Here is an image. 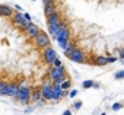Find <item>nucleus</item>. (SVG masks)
<instances>
[{"label":"nucleus","instance_id":"nucleus-1","mask_svg":"<svg viewBox=\"0 0 124 115\" xmlns=\"http://www.w3.org/2000/svg\"><path fill=\"white\" fill-rule=\"evenodd\" d=\"M50 77L53 82H57V83H61L64 82L67 77H66V69L63 66L60 67H53V70L50 72Z\"/></svg>","mask_w":124,"mask_h":115},{"label":"nucleus","instance_id":"nucleus-22","mask_svg":"<svg viewBox=\"0 0 124 115\" xmlns=\"http://www.w3.org/2000/svg\"><path fill=\"white\" fill-rule=\"evenodd\" d=\"M121 108H123V103H120V102H115V103H112V106H111L112 111H120Z\"/></svg>","mask_w":124,"mask_h":115},{"label":"nucleus","instance_id":"nucleus-30","mask_svg":"<svg viewBox=\"0 0 124 115\" xmlns=\"http://www.w3.org/2000/svg\"><path fill=\"white\" fill-rule=\"evenodd\" d=\"M44 5H50V3H55V0H42Z\"/></svg>","mask_w":124,"mask_h":115},{"label":"nucleus","instance_id":"nucleus-14","mask_svg":"<svg viewBox=\"0 0 124 115\" xmlns=\"http://www.w3.org/2000/svg\"><path fill=\"white\" fill-rule=\"evenodd\" d=\"M75 48H76L75 42H73V41H69V42H67V45H66V48H64V55L67 57V58L70 57V54H72V51H73Z\"/></svg>","mask_w":124,"mask_h":115},{"label":"nucleus","instance_id":"nucleus-29","mask_svg":"<svg viewBox=\"0 0 124 115\" xmlns=\"http://www.w3.org/2000/svg\"><path fill=\"white\" fill-rule=\"evenodd\" d=\"M29 102H31V99H23V101H21L22 105H29Z\"/></svg>","mask_w":124,"mask_h":115},{"label":"nucleus","instance_id":"nucleus-11","mask_svg":"<svg viewBox=\"0 0 124 115\" xmlns=\"http://www.w3.org/2000/svg\"><path fill=\"white\" fill-rule=\"evenodd\" d=\"M60 22H61V16H60V13H58V12H55V13H53V15L47 16V23H48V26L58 25Z\"/></svg>","mask_w":124,"mask_h":115},{"label":"nucleus","instance_id":"nucleus-31","mask_svg":"<svg viewBox=\"0 0 124 115\" xmlns=\"http://www.w3.org/2000/svg\"><path fill=\"white\" fill-rule=\"evenodd\" d=\"M63 115H72V109H66V111L63 112Z\"/></svg>","mask_w":124,"mask_h":115},{"label":"nucleus","instance_id":"nucleus-8","mask_svg":"<svg viewBox=\"0 0 124 115\" xmlns=\"http://www.w3.org/2000/svg\"><path fill=\"white\" fill-rule=\"evenodd\" d=\"M41 95H42V99L45 101H53V85L45 82L41 87Z\"/></svg>","mask_w":124,"mask_h":115},{"label":"nucleus","instance_id":"nucleus-26","mask_svg":"<svg viewBox=\"0 0 124 115\" xmlns=\"http://www.w3.org/2000/svg\"><path fill=\"white\" fill-rule=\"evenodd\" d=\"M23 18H25V21H26V22H32V21H31V15H29V13L23 12Z\"/></svg>","mask_w":124,"mask_h":115},{"label":"nucleus","instance_id":"nucleus-32","mask_svg":"<svg viewBox=\"0 0 124 115\" xmlns=\"http://www.w3.org/2000/svg\"><path fill=\"white\" fill-rule=\"evenodd\" d=\"M15 9H16V10H18V12H22V7H21V6H19V5H15Z\"/></svg>","mask_w":124,"mask_h":115},{"label":"nucleus","instance_id":"nucleus-16","mask_svg":"<svg viewBox=\"0 0 124 115\" xmlns=\"http://www.w3.org/2000/svg\"><path fill=\"white\" fill-rule=\"evenodd\" d=\"M41 99H42L41 90H34V92L31 93V101H32V102H38V101H41Z\"/></svg>","mask_w":124,"mask_h":115},{"label":"nucleus","instance_id":"nucleus-33","mask_svg":"<svg viewBox=\"0 0 124 115\" xmlns=\"http://www.w3.org/2000/svg\"><path fill=\"white\" fill-rule=\"evenodd\" d=\"M5 85H6V82H5V80H0V89L5 87Z\"/></svg>","mask_w":124,"mask_h":115},{"label":"nucleus","instance_id":"nucleus-9","mask_svg":"<svg viewBox=\"0 0 124 115\" xmlns=\"http://www.w3.org/2000/svg\"><path fill=\"white\" fill-rule=\"evenodd\" d=\"M57 58V51L53 48V47H47L44 48V60L48 63V64H53V61Z\"/></svg>","mask_w":124,"mask_h":115},{"label":"nucleus","instance_id":"nucleus-35","mask_svg":"<svg viewBox=\"0 0 124 115\" xmlns=\"http://www.w3.org/2000/svg\"><path fill=\"white\" fill-rule=\"evenodd\" d=\"M34 2H37V0H34Z\"/></svg>","mask_w":124,"mask_h":115},{"label":"nucleus","instance_id":"nucleus-23","mask_svg":"<svg viewBox=\"0 0 124 115\" xmlns=\"http://www.w3.org/2000/svg\"><path fill=\"white\" fill-rule=\"evenodd\" d=\"M60 66H63V63H61V60H60V57H57V58L53 61V67H60Z\"/></svg>","mask_w":124,"mask_h":115},{"label":"nucleus","instance_id":"nucleus-17","mask_svg":"<svg viewBox=\"0 0 124 115\" xmlns=\"http://www.w3.org/2000/svg\"><path fill=\"white\" fill-rule=\"evenodd\" d=\"M60 86H61V89H63V90H69V89L72 87V80H70V79H66L64 82L60 83Z\"/></svg>","mask_w":124,"mask_h":115},{"label":"nucleus","instance_id":"nucleus-27","mask_svg":"<svg viewBox=\"0 0 124 115\" xmlns=\"http://www.w3.org/2000/svg\"><path fill=\"white\" fill-rule=\"evenodd\" d=\"M117 61V57H108V64H112Z\"/></svg>","mask_w":124,"mask_h":115},{"label":"nucleus","instance_id":"nucleus-19","mask_svg":"<svg viewBox=\"0 0 124 115\" xmlns=\"http://www.w3.org/2000/svg\"><path fill=\"white\" fill-rule=\"evenodd\" d=\"M93 80H85L83 83H82V86L85 87V89H89V87H93Z\"/></svg>","mask_w":124,"mask_h":115},{"label":"nucleus","instance_id":"nucleus-25","mask_svg":"<svg viewBox=\"0 0 124 115\" xmlns=\"http://www.w3.org/2000/svg\"><path fill=\"white\" fill-rule=\"evenodd\" d=\"M69 96H70V98H76V96H78V90H76V89L70 90V92H69Z\"/></svg>","mask_w":124,"mask_h":115},{"label":"nucleus","instance_id":"nucleus-28","mask_svg":"<svg viewBox=\"0 0 124 115\" xmlns=\"http://www.w3.org/2000/svg\"><path fill=\"white\" fill-rule=\"evenodd\" d=\"M26 86H28V82L26 80H22L21 85H19V87H26Z\"/></svg>","mask_w":124,"mask_h":115},{"label":"nucleus","instance_id":"nucleus-21","mask_svg":"<svg viewBox=\"0 0 124 115\" xmlns=\"http://www.w3.org/2000/svg\"><path fill=\"white\" fill-rule=\"evenodd\" d=\"M82 106H83V103H82V101H76V102L73 103V109H75V111H79V109H80Z\"/></svg>","mask_w":124,"mask_h":115},{"label":"nucleus","instance_id":"nucleus-2","mask_svg":"<svg viewBox=\"0 0 124 115\" xmlns=\"http://www.w3.org/2000/svg\"><path fill=\"white\" fill-rule=\"evenodd\" d=\"M19 90V85L16 83H6L5 87L0 89V96H15Z\"/></svg>","mask_w":124,"mask_h":115},{"label":"nucleus","instance_id":"nucleus-20","mask_svg":"<svg viewBox=\"0 0 124 115\" xmlns=\"http://www.w3.org/2000/svg\"><path fill=\"white\" fill-rule=\"evenodd\" d=\"M114 77H115L117 80H121V79H124V70H118V72H115Z\"/></svg>","mask_w":124,"mask_h":115},{"label":"nucleus","instance_id":"nucleus-6","mask_svg":"<svg viewBox=\"0 0 124 115\" xmlns=\"http://www.w3.org/2000/svg\"><path fill=\"white\" fill-rule=\"evenodd\" d=\"M13 22H15V25H18V26H21L23 31L26 29V26H28V23L29 22H26L25 21V18H23V12H15L13 13Z\"/></svg>","mask_w":124,"mask_h":115},{"label":"nucleus","instance_id":"nucleus-18","mask_svg":"<svg viewBox=\"0 0 124 115\" xmlns=\"http://www.w3.org/2000/svg\"><path fill=\"white\" fill-rule=\"evenodd\" d=\"M57 32H58V25H53V26H48V34H50L53 38L57 35Z\"/></svg>","mask_w":124,"mask_h":115},{"label":"nucleus","instance_id":"nucleus-3","mask_svg":"<svg viewBox=\"0 0 124 115\" xmlns=\"http://www.w3.org/2000/svg\"><path fill=\"white\" fill-rule=\"evenodd\" d=\"M64 95H66V90H63V89H61L60 83L54 82V83H53V101H51V102L57 103V102H58L61 98H63Z\"/></svg>","mask_w":124,"mask_h":115},{"label":"nucleus","instance_id":"nucleus-10","mask_svg":"<svg viewBox=\"0 0 124 115\" xmlns=\"http://www.w3.org/2000/svg\"><path fill=\"white\" fill-rule=\"evenodd\" d=\"M25 31H26V35H28L29 38H32V39H35V38L38 36V34L41 32V31H39V26H38V25H35L34 22H29Z\"/></svg>","mask_w":124,"mask_h":115},{"label":"nucleus","instance_id":"nucleus-34","mask_svg":"<svg viewBox=\"0 0 124 115\" xmlns=\"http://www.w3.org/2000/svg\"><path fill=\"white\" fill-rule=\"evenodd\" d=\"M101 115H107V114H105V112H102V114H101Z\"/></svg>","mask_w":124,"mask_h":115},{"label":"nucleus","instance_id":"nucleus-13","mask_svg":"<svg viewBox=\"0 0 124 115\" xmlns=\"http://www.w3.org/2000/svg\"><path fill=\"white\" fill-rule=\"evenodd\" d=\"M57 9H55V3H50V5H44V13L45 16H50L53 13H55Z\"/></svg>","mask_w":124,"mask_h":115},{"label":"nucleus","instance_id":"nucleus-12","mask_svg":"<svg viewBox=\"0 0 124 115\" xmlns=\"http://www.w3.org/2000/svg\"><path fill=\"white\" fill-rule=\"evenodd\" d=\"M13 13H15V12H13V9H12L10 6H8V5H2V3H0V16L10 18Z\"/></svg>","mask_w":124,"mask_h":115},{"label":"nucleus","instance_id":"nucleus-5","mask_svg":"<svg viewBox=\"0 0 124 115\" xmlns=\"http://www.w3.org/2000/svg\"><path fill=\"white\" fill-rule=\"evenodd\" d=\"M31 93H32V90H31L29 86H26V87H19L18 93H16L13 98L21 102V101H23V99H31Z\"/></svg>","mask_w":124,"mask_h":115},{"label":"nucleus","instance_id":"nucleus-24","mask_svg":"<svg viewBox=\"0 0 124 115\" xmlns=\"http://www.w3.org/2000/svg\"><path fill=\"white\" fill-rule=\"evenodd\" d=\"M118 55H120V60L124 63V48H120L118 50Z\"/></svg>","mask_w":124,"mask_h":115},{"label":"nucleus","instance_id":"nucleus-4","mask_svg":"<svg viewBox=\"0 0 124 115\" xmlns=\"http://www.w3.org/2000/svg\"><path fill=\"white\" fill-rule=\"evenodd\" d=\"M69 58H70L73 63H85V61H86V55H85V52H83L80 48H75V50L72 51V54H70Z\"/></svg>","mask_w":124,"mask_h":115},{"label":"nucleus","instance_id":"nucleus-7","mask_svg":"<svg viewBox=\"0 0 124 115\" xmlns=\"http://www.w3.org/2000/svg\"><path fill=\"white\" fill-rule=\"evenodd\" d=\"M35 41H37V45L39 47V48H47V47H50V36L45 34V32H39L38 34V36L35 38Z\"/></svg>","mask_w":124,"mask_h":115},{"label":"nucleus","instance_id":"nucleus-15","mask_svg":"<svg viewBox=\"0 0 124 115\" xmlns=\"http://www.w3.org/2000/svg\"><path fill=\"white\" fill-rule=\"evenodd\" d=\"M93 64H96V66H105V64H108V57H104V55L96 57V58L93 60Z\"/></svg>","mask_w":124,"mask_h":115}]
</instances>
